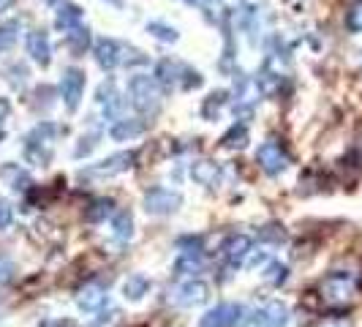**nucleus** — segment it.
<instances>
[{
  "instance_id": "f257e3e1",
  "label": "nucleus",
  "mask_w": 362,
  "mask_h": 327,
  "mask_svg": "<svg viewBox=\"0 0 362 327\" xmlns=\"http://www.w3.org/2000/svg\"><path fill=\"white\" fill-rule=\"evenodd\" d=\"M57 137L55 123H39L28 137H25V158L33 167H46L52 161V144Z\"/></svg>"
},
{
  "instance_id": "f03ea898",
  "label": "nucleus",
  "mask_w": 362,
  "mask_h": 327,
  "mask_svg": "<svg viewBox=\"0 0 362 327\" xmlns=\"http://www.w3.org/2000/svg\"><path fill=\"white\" fill-rule=\"evenodd\" d=\"M128 95L142 115H155L161 106V88H158V80L153 77H131Z\"/></svg>"
},
{
  "instance_id": "7ed1b4c3",
  "label": "nucleus",
  "mask_w": 362,
  "mask_h": 327,
  "mask_svg": "<svg viewBox=\"0 0 362 327\" xmlns=\"http://www.w3.org/2000/svg\"><path fill=\"white\" fill-rule=\"evenodd\" d=\"M286 325H289V308L283 303H278V300H272V303L262 306V308H254L240 322V327H286Z\"/></svg>"
},
{
  "instance_id": "20e7f679",
  "label": "nucleus",
  "mask_w": 362,
  "mask_h": 327,
  "mask_svg": "<svg viewBox=\"0 0 362 327\" xmlns=\"http://www.w3.org/2000/svg\"><path fill=\"white\" fill-rule=\"evenodd\" d=\"M85 71L71 66L63 71V80H60V93H63V101H66V109L68 112H77L79 109V101L85 95Z\"/></svg>"
},
{
  "instance_id": "39448f33",
  "label": "nucleus",
  "mask_w": 362,
  "mask_h": 327,
  "mask_svg": "<svg viewBox=\"0 0 362 327\" xmlns=\"http://www.w3.org/2000/svg\"><path fill=\"white\" fill-rule=\"evenodd\" d=\"M182 205V196L169 188H150L144 194V210L150 216H169Z\"/></svg>"
},
{
  "instance_id": "423d86ee",
  "label": "nucleus",
  "mask_w": 362,
  "mask_h": 327,
  "mask_svg": "<svg viewBox=\"0 0 362 327\" xmlns=\"http://www.w3.org/2000/svg\"><path fill=\"white\" fill-rule=\"evenodd\" d=\"M256 161L267 175H280L289 167V153L283 150V144L275 140H267L256 150Z\"/></svg>"
},
{
  "instance_id": "0eeeda50",
  "label": "nucleus",
  "mask_w": 362,
  "mask_h": 327,
  "mask_svg": "<svg viewBox=\"0 0 362 327\" xmlns=\"http://www.w3.org/2000/svg\"><path fill=\"white\" fill-rule=\"evenodd\" d=\"M136 153L134 150H126V153H115L109 158H104L101 164H93L88 169V175H98V178H112V175H120V172H128L134 167Z\"/></svg>"
},
{
  "instance_id": "6e6552de",
  "label": "nucleus",
  "mask_w": 362,
  "mask_h": 327,
  "mask_svg": "<svg viewBox=\"0 0 362 327\" xmlns=\"http://www.w3.org/2000/svg\"><path fill=\"white\" fill-rule=\"evenodd\" d=\"M95 60H98V66L104 68V71H112V68H117L120 63H126V47L123 44H117L115 39H98L95 41Z\"/></svg>"
},
{
  "instance_id": "1a4fd4ad",
  "label": "nucleus",
  "mask_w": 362,
  "mask_h": 327,
  "mask_svg": "<svg viewBox=\"0 0 362 327\" xmlns=\"http://www.w3.org/2000/svg\"><path fill=\"white\" fill-rule=\"evenodd\" d=\"M321 292H324L327 300H332V303H343V300H349L352 292H354V279H352L349 273H332V276L324 279Z\"/></svg>"
},
{
  "instance_id": "9d476101",
  "label": "nucleus",
  "mask_w": 362,
  "mask_h": 327,
  "mask_svg": "<svg viewBox=\"0 0 362 327\" xmlns=\"http://www.w3.org/2000/svg\"><path fill=\"white\" fill-rule=\"evenodd\" d=\"M240 319V306L234 303H221L216 308H210L202 319H199V327H231Z\"/></svg>"
},
{
  "instance_id": "9b49d317",
  "label": "nucleus",
  "mask_w": 362,
  "mask_h": 327,
  "mask_svg": "<svg viewBox=\"0 0 362 327\" xmlns=\"http://www.w3.org/2000/svg\"><path fill=\"white\" fill-rule=\"evenodd\" d=\"M248 254H251V237L248 234H231L227 243L221 245V256L234 268L242 265Z\"/></svg>"
},
{
  "instance_id": "f8f14e48",
  "label": "nucleus",
  "mask_w": 362,
  "mask_h": 327,
  "mask_svg": "<svg viewBox=\"0 0 362 327\" xmlns=\"http://www.w3.org/2000/svg\"><path fill=\"white\" fill-rule=\"evenodd\" d=\"M28 55H30L41 68L49 66V60H52V44H49V36H46L44 30H30V33H28Z\"/></svg>"
},
{
  "instance_id": "ddd939ff",
  "label": "nucleus",
  "mask_w": 362,
  "mask_h": 327,
  "mask_svg": "<svg viewBox=\"0 0 362 327\" xmlns=\"http://www.w3.org/2000/svg\"><path fill=\"white\" fill-rule=\"evenodd\" d=\"M207 297H210V286L199 279L182 283L180 292H178V303H180V306H202Z\"/></svg>"
},
{
  "instance_id": "4468645a",
  "label": "nucleus",
  "mask_w": 362,
  "mask_h": 327,
  "mask_svg": "<svg viewBox=\"0 0 362 327\" xmlns=\"http://www.w3.org/2000/svg\"><path fill=\"white\" fill-rule=\"evenodd\" d=\"M142 134H144V120H136V118L115 120V126L109 129V137L115 142H131Z\"/></svg>"
},
{
  "instance_id": "2eb2a0df",
  "label": "nucleus",
  "mask_w": 362,
  "mask_h": 327,
  "mask_svg": "<svg viewBox=\"0 0 362 327\" xmlns=\"http://www.w3.org/2000/svg\"><path fill=\"white\" fill-rule=\"evenodd\" d=\"M191 178L199 183V186L216 188L221 183V167L213 164V161H193L191 167Z\"/></svg>"
},
{
  "instance_id": "dca6fc26",
  "label": "nucleus",
  "mask_w": 362,
  "mask_h": 327,
  "mask_svg": "<svg viewBox=\"0 0 362 327\" xmlns=\"http://www.w3.org/2000/svg\"><path fill=\"white\" fill-rule=\"evenodd\" d=\"M104 303H106V292H104L98 283H88V286H82L79 295H77V306H79L82 311H88V314L98 311Z\"/></svg>"
},
{
  "instance_id": "f3484780",
  "label": "nucleus",
  "mask_w": 362,
  "mask_h": 327,
  "mask_svg": "<svg viewBox=\"0 0 362 327\" xmlns=\"http://www.w3.org/2000/svg\"><path fill=\"white\" fill-rule=\"evenodd\" d=\"M55 25H57L60 30H66V33L74 30V28H79V25H82V8L74 6V3H60V6H57Z\"/></svg>"
},
{
  "instance_id": "a211bd4d",
  "label": "nucleus",
  "mask_w": 362,
  "mask_h": 327,
  "mask_svg": "<svg viewBox=\"0 0 362 327\" xmlns=\"http://www.w3.org/2000/svg\"><path fill=\"white\" fill-rule=\"evenodd\" d=\"M185 71H188V68L180 66V63L161 60L158 68H155V77H158V82H164V85H178V82H180V74H185Z\"/></svg>"
},
{
  "instance_id": "6ab92c4d",
  "label": "nucleus",
  "mask_w": 362,
  "mask_h": 327,
  "mask_svg": "<svg viewBox=\"0 0 362 327\" xmlns=\"http://www.w3.org/2000/svg\"><path fill=\"white\" fill-rule=\"evenodd\" d=\"M112 234H115V240H120V243L131 240V234H134V216H131L128 210H120V213L115 216V221H112Z\"/></svg>"
},
{
  "instance_id": "aec40b11",
  "label": "nucleus",
  "mask_w": 362,
  "mask_h": 327,
  "mask_svg": "<svg viewBox=\"0 0 362 327\" xmlns=\"http://www.w3.org/2000/svg\"><path fill=\"white\" fill-rule=\"evenodd\" d=\"M147 289H150V281H147V276H142V273L128 276L126 283H123V295H126L128 300H142V297L147 295Z\"/></svg>"
},
{
  "instance_id": "412c9836",
  "label": "nucleus",
  "mask_w": 362,
  "mask_h": 327,
  "mask_svg": "<svg viewBox=\"0 0 362 327\" xmlns=\"http://www.w3.org/2000/svg\"><path fill=\"white\" fill-rule=\"evenodd\" d=\"M0 175L8 180V186L14 188V191H28V186H30V175L22 172L17 164H6V167L0 169Z\"/></svg>"
},
{
  "instance_id": "4be33fe9",
  "label": "nucleus",
  "mask_w": 362,
  "mask_h": 327,
  "mask_svg": "<svg viewBox=\"0 0 362 327\" xmlns=\"http://www.w3.org/2000/svg\"><path fill=\"white\" fill-rule=\"evenodd\" d=\"M66 44L71 47V52L74 55H85V49H88V44H90V30L88 28H74V30H68L66 33Z\"/></svg>"
},
{
  "instance_id": "5701e85b",
  "label": "nucleus",
  "mask_w": 362,
  "mask_h": 327,
  "mask_svg": "<svg viewBox=\"0 0 362 327\" xmlns=\"http://www.w3.org/2000/svg\"><path fill=\"white\" fill-rule=\"evenodd\" d=\"M115 213V202L112 199H95L90 207L85 210V218L90 224H98V221H106V216Z\"/></svg>"
},
{
  "instance_id": "b1692460",
  "label": "nucleus",
  "mask_w": 362,
  "mask_h": 327,
  "mask_svg": "<svg viewBox=\"0 0 362 327\" xmlns=\"http://www.w3.org/2000/svg\"><path fill=\"white\" fill-rule=\"evenodd\" d=\"M98 104L104 106L106 115H115V112H117L120 101H117V93H115V85H112V82L101 85V91H98Z\"/></svg>"
},
{
  "instance_id": "393cba45",
  "label": "nucleus",
  "mask_w": 362,
  "mask_h": 327,
  "mask_svg": "<svg viewBox=\"0 0 362 327\" xmlns=\"http://www.w3.org/2000/svg\"><path fill=\"white\" fill-rule=\"evenodd\" d=\"M202 268V251H182L175 270L178 273H196Z\"/></svg>"
},
{
  "instance_id": "a878e982",
  "label": "nucleus",
  "mask_w": 362,
  "mask_h": 327,
  "mask_svg": "<svg viewBox=\"0 0 362 327\" xmlns=\"http://www.w3.org/2000/svg\"><path fill=\"white\" fill-rule=\"evenodd\" d=\"M224 147H237V150H242L245 144H248V129L242 126V123H237V126H231L227 134H224Z\"/></svg>"
},
{
  "instance_id": "bb28decb",
  "label": "nucleus",
  "mask_w": 362,
  "mask_h": 327,
  "mask_svg": "<svg viewBox=\"0 0 362 327\" xmlns=\"http://www.w3.org/2000/svg\"><path fill=\"white\" fill-rule=\"evenodd\" d=\"M17 36H19V22H17V19L3 22V25H0V52H6V49L14 47Z\"/></svg>"
},
{
  "instance_id": "cd10ccee",
  "label": "nucleus",
  "mask_w": 362,
  "mask_h": 327,
  "mask_svg": "<svg viewBox=\"0 0 362 327\" xmlns=\"http://www.w3.org/2000/svg\"><path fill=\"white\" fill-rule=\"evenodd\" d=\"M147 33H153L158 41H166V44L178 41V30L169 28V25H164V22H147Z\"/></svg>"
},
{
  "instance_id": "c85d7f7f",
  "label": "nucleus",
  "mask_w": 362,
  "mask_h": 327,
  "mask_svg": "<svg viewBox=\"0 0 362 327\" xmlns=\"http://www.w3.org/2000/svg\"><path fill=\"white\" fill-rule=\"evenodd\" d=\"M286 279H289V268H286V265H280V262H270V265H267V270H265V281H267V283L280 286Z\"/></svg>"
},
{
  "instance_id": "c756f323",
  "label": "nucleus",
  "mask_w": 362,
  "mask_h": 327,
  "mask_svg": "<svg viewBox=\"0 0 362 327\" xmlns=\"http://www.w3.org/2000/svg\"><path fill=\"white\" fill-rule=\"evenodd\" d=\"M346 28L352 33H362V0H357L346 14Z\"/></svg>"
},
{
  "instance_id": "7c9ffc66",
  "label": "nucleus",
  "mask_w": 362,
  "mask_h": 327,
  "mask_svg": "<svg viewBox=\"0 0 362 327\" xmlns=\"http://www.w3.org/2000/svg\"><path fill=\"white\" fill-rule=\"evenodd\" d=\"M262 240H270V243H280L286 234H283V227H278V224H270V227H265L262 232H259Z\"/></svg>"
},
{
  "instance_id": "2f4dec72",
  "label": "nucleus",
  "mask_w": 362,
  "mask_h": 327,
  "mask_svg": "<svg viewBox=\"0 0 362 327\" xmlns=\"http://www.w3.org/2000/svg\"><path fill=\"white\" fill-rule=\"evenodd\" d=\"M14 279V262L8 256H0V283H8Z\"/></svg>"
},
{
  "instance_id": "473e14b6",
  "label": "nucleus",
  "mask_w": 362,
  "mask_h": 327,
  "mask_svg": "<svg viewBox=\"0 0 362 327\" xmlns=\"http://www.w3.org/2000/svg\"><path fill=\"white\" fill-rule=\"evenodd\" d=\"M8 227H11V207L8 202L0 199V230H8Z\"/></svg>"
},
{
  "instance_id": "72a5a7b5",
  "label": "nucleus",
  "mask_w": 362,
  "mask_h": 327,
  "mask_svg": "<svg viewBox=\"0 0 362 327\" xmlns=\"http://www.w3.org/2000/svg\"><path fill=\"white\" fill-rule=\"evenodd\" d=\"M8 115H11V104L6 98H0V126L8 120Z\"/></svg>"
},
{
  "instance_id": "f704fd0d",
  "label": "nucleus",
  "mask_w": 362,
  "mask_h": 327,
  "mask_svg": "<svg viewBox=\"0 0 362 327\" xmlns=\"http://www.w3.org/2000/svg\"><path fill=\"white\" fill-rule=\"evenodd\" d=\"M182 3H188V6H204V0H182Z\"/></svg>"
},
{
  "instance_id": "c9c22d12",
  "label": "nucleus",
  "mask_w": 362,
  "mask_h": 327,
  "mask_svg": "<svg viewBox=\"0 0 362 327\" xmlns=\"http://www.w3.org/2000/svg\"><path fill=\"white\" fill-rule=\"evenodd\" d=\"M106 3H109V6H115V8H120V6H123V0H106Z\"/></svg>"
},
{
  "instance_id": "e433bc0d",
  "label": "nucleus",
  "mask_w": 362,
  "mask_h": 327,
  "mask_svg": "<svg viewBox=\"0 0 362 327\" xmlns=\"http://www.w3.org/2000/svg\"><path fill=\"white\" fill-rule=\"evenodd\" d=\"M8 3H11V0H0V8H6V6H8Z\"/></svg>"
},
{
  "instance_id": "4c0bfd02",
  "label": "nucleus",
  "mask_w": 362,
  "mask_h": 327,
  "mask_svg": "<svg viewBox=\"0 0 362 327\" xmlns=\"http://www.w3.org/2000/svg\"><path fill=\"white\" fill-rule=\"evenodd\" d=\"M0 140H3V129H0Z\"/></svg>"
}]
</instances>
